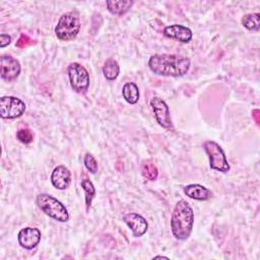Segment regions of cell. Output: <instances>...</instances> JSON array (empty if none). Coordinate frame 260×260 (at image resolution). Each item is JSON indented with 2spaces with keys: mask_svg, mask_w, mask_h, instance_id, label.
<instances>
[{
  "mask_svg": "<svg viewBox=\"0 0 260 260\" xmlns=\"http://www.w3.org/2000/svg\"><path fill=\"white\" fill-rule=\"evenodd\" d=\"M51 182L53 186L59 190H64L69 187L71 183V173L65 166L56 167L51 175Z\"/></svg>",
  "mask_w": 260,
  "mask_h": 260,
  "instance_id": "13",
  "label": "cell"
},
{
  "mask_svg": "<svg viewBox=\"0 0 260 260\" xmlns=\"http://www.w3.org/2000/svg\"><path fill=\"white\" fill-rule=\"evenodd\" d=\"M122 94L125 101L131 105H134L139 100V89L134 82H127L122 88Z\"/></svg>",
  "mask_w": 260,
  "mask_h": 260,
  "instance_id": "16",
  "label": "cell"
},
{
  "mask_svg": "<svg viewBox=\"0 0 260 260\" xmlns=\"http://www.w3.org/2000/svg\"><path fill=\"white\" fill-rule=\"evenodd\" d=\"M83 162H84L85 168H86L91 174H95V173L98 172V170H99V165H98L96 159L94 158V156H93L91 153H89V152L85 153L84 158H83Z\"/></svg>",
  "mask_w": 260,
  "mask_h": 260,
  "instance_id": "22",
  "label": "cell"
},
{
  "mask_svg": "<svg viewBox=\"0 0 260 260\" xmlns=\"http://www.w3.org/2000/svg\"><path fill=\"white\" fill-rule=\"evenodd\" d=\"M81 187L85 193V205H86V210H88V208L90 207L91 201L95 195V189L91 181L88 179H84L81 181Z\"/></svg>",
  "mask_w": 260,
  "mask_h": 260,
  "instance_id": "20",
  "label": "cell"
},
{
  "mask_svg": "<svg viewBox=\"0 0 260 260\" xmlns=\"http://www.w3.org/2000/svg\"><path fill=\"white\" fill-rule=\"evenodd\" d=\"M80 30L79 15L75 11H69L59 18L55 27V34L60 41L69 42L75 39Z\"/></svg>",
  "mask_w": 260,
  "mask_h": 260,
  "instance_id": "3",
  "label": "cell"
},
{
  "mask_svg": "<svg viewBox=\"0 0 260 260\" xmlns=\"http://www.w3.org/2000/svg\"><path fill=\"white\" fill-rule=\"evenodd\" d=\"M154 258H166V259H169L168 257H165V256H155Z\"/></svg>",
  "mask_w": 260,
  "mask_h": 260,
  "instance_id": "26",
  "label": "cell"
},
{
  "mask_svg": "<svg viewBox=\"0 0 260 260\" xmlns=\"http://www.w3.org/2000/svg\"><path fill=\"white\" fill-rule=\"evenodd\" d=\"M190 65L189 58L171 54H155L148 61V66L153 73L173 77L185 75L189 71Z\"/></svg>",
  "mask_w": 260,
  "mask_h": 260,
  "instance_id": "1",
  "label": "cell"
},
{
  "mask_svg": "<svg viewBox=\"0 0 260 260\" xmlns=\"http://www.w3.org/2000/svg\"><path fill=\"white\" fill-rule=\"evenodd\" d=\"M103 73H104V76L106 77V79H108L110 81L115 80L120 73V67H119L118 62L113 58L108 59L104 64Z\"/></svg>",
  "mask_w": 260,
  "mask_h": 260,
  "instance_id": "17",
  "label": "cell"
},
{
  "mask_svg": "<svg viewBox=\"0 0 260 260\" xmlns=\"http://www.w3.org/2000/svg\"><path fill=\"white\" fill-rule=\"evenodd\" d=\"M252 117H253V119L255 120V122H256V124L257 125H259V110L258 109H255V110H253L252 111Z\"/></svg>",
  "mask_w": 260,
  "mask_h": 260,
  "instance_id": "25",
  "label": "cell"
},
{
  "mask_svg": "<svg viewBox=\"0 0 260 260\" xmlns=\"http://www.w3.org/2000/svg\"><path fill=\"white\" fill-rule=\"evenodd\" d=\"M18 243L19 245L26 249L31 250L38 246L41 241V232L37 228H24L18 233Z\"/></svg>",
  "mask_w": 260,
  "mask_h": 260,
  "instance_id": "9",
  "label": "cell"
},
{
  "mask_svg": "<svg viewBox=\"0 0 260 260\" xmlns=\"http://www.w3.org/2000/svg\"><path fill=\"white\" fill-rule=\"evenodd\" d=\"M20 73L19 62L7 55L1 56V77L6 81L14 80Z\"/></svg>",
  "mask_w": 260,
  "mask_h": 260,
  "instance_id": "10",
  "label": "cell"
},
{
  "mask_svg": "<svg viewBox=\"0 0 260 260\" xmlns=\"http://www.w3.org/2000/svg\"><path fill=\"white\" fill-rule=\"evenodd\" d=\"M194 223V212L190 204L184 200H179L174 208L171 217V229L173 236L177 240H187L192 232Z\"/></svg>",
  "mask_w": 260,
  "mask_h": 260,
  "instance_id": "2",
  "label": "cell"
},
{
  "mask_svg": "<svg viewBox=\"0 0 260 260\" xmlns=\"http://www.w3.org/2000/svg\"><path fill=\"white\" fill-rule=\"evenodd\" d=\"M11 42V37L8 36V35H5V34H1L0 36V46L1 48H4L6 47L7 45H9Z\"/></svg>",
  "mask_w": 260,
  "mask_h": 260,
  "instance_id": "24",
  "label": "cell"
},
{
  "mask_svg": "<svg viewBox=\"0 0 260 260\" xmlns=\"http://www.w3.org/2000/svg\"><path fill=\"white\" fill-rule=\"evenodd\" d=\"M141 174L145 179L149 181H154L157 179L158 171L151 160H144L141 164Z\"/></svg>",
  "mask_w": 260,
  "mask_h": 260,
  "instance_id": "18",
  "label": "cell"
},
{
  "mask_svg": "<svg viewBox=\"0 0 260 260\" xmlns=\"http://www.w3.org/2000/svg\"><path fill=\"white\" fill-rule=\"evenodd\" d=\"M184 193L195 200H208L212 197V192L206 187L199 184H191L184 187Z\"/></svg>",
  "mask_w": 260,
  "mask_h": 260,
  "instance_id": "14",
  "label": "cell"
},
{
  "mask_svg": "<svg viewBox=\"0 0 260 260\" xmlns=\"http://www.w3.org/2000/svg\"><path fill=\"white\" fill-rule=\"evenodd\" d=\"M108 10L115 15H123L125 14L133 5V1L130 0H119V1H114V0H109L106 2Z\"/></svg>",
  "mask_w": 260,
  "mask_h": 260,
  "instance_id": "15",
  "label": "cell"
},
{
  "mask_svg": "<svg viewBox=\"0 0 260 260\" xmlns=\"http://www.w3.org/2000/svg\"><path fill=\"white\" fill-rule=\"evenodd\" d=\"M259 13H249L243 16L242 18V24L249 30H259L260 24H259Z\"/></svg>",
  "mask_w": 260,
  "mask_h": 260,
  "instance_id": "19",
  "label": "cell"
},
{
  "mask_svg": "<svg viewBox=\"0 0 260 260\" xmlns=\"http://www.w3.org/2000/svg\"><path fill=\"white\" fill-rule=\"evenodd\" d=\"M123 220L130 228L134 237L143 236L146 233L147 229H148V224H147L146 219L143 216H141L140 214L135 213V212L126 213L123 216Z\"/></svg>",
  "mask_w": 260,
  "mask_h": 260,
  "instance_id": "11",
  "label": "cell"
},
{
  "mask_svg": "<svg viewBox=\"0 0 260 260\" xmlns=\"http://www.w3.org/2000/svg\"><path fill=\"white\" fill-rule=\"evenodd\" d=\"M203 148L208 155L209 166L212 170L221 173H226L230 171L231 167L228 162L226 156L218 143H216L215 141L207 140L203 143Z\"/></svg>",
  "mask_w": 260,
  "mask_h": 260,
  "instance_id": "5",
  "label": "cell"
},
{
  "mask_svg": "<svg viewBox=\"0 0 260 260\" xmlns=\"http://www.w3.org/2000/svg\"><path fill=\"white\" fill-rule=\"evenodd\" d=\"M150 106L155 116L156 122L164 128L168 130H174V125L172 122L171 114L168 105L164 100L158 96H154L150 101Z\"/></svg>",
  "mask_w": 260,
  "mask_h": 260,
  "instance_id": "8",
  "label": "cell"
},
{
  "mask_svg": "<svg viewBox=\"0 0 260 260\" xmlns=\"http://www.w3.org/2000/svg\"><path fill=\"white\" fill-rule=\"evenodd\" d=\"M162 34L170 39L181 43H189L192 39V31L189 27L181 24H172L164 28Z\"/></svg>",
  "mask_w": 260,
  "mask_h": 260,
  "instance_id": "12",
  "label": "cell"
},
{
  "mask_svg": "<svg viewBox=\"0 0 260 260\" xmlns=\"http://www.w3.org/2000/svg\"><path fill=\"white\" fill-rule=\"evenodd\" d=\"M25 111V104L16 96H2L0 99V116L3 119H15Z\"/></svg>",
  "mask_w": 260,
  "mask_h": 260,
  "instance_id": "7",
  "label": "cell"
},
{
  "mask_svg": "<svg viewBox=\"0 0 260 260\" xmlns=\"http://www.w3.org/2000/svg\"><path fill=\"white\" fill-rule=\"evenodd\" d=\"M37 204L47 215L58 221L65 222L69 219V213L63 203L47 193L38 195Z\"/></svg>",
  "mask_w": 260,
  "mask_h": 260,
  "instance_id": "4",
  "label": "cell"
},
{
  "mask_svg": "<svg viewBox=\"0 0 260 260\" xmlns=\"http://www.w3.org/2000/svg\"><path fill=\"white\" fill-rule=\"evenodd\" d=\"M16 138L20 142H22L24 144H28V143L32 142V140H34V132L28 128H21L17 131Z\"/></svg>",
  "mask_w": 260,
  "mask_h": 260,
  "instance_id": "21",
  "label": "cell"
},
{
  "mask_svg": "<svg viewBox=\"0 0 260 260\" xmlns=\"http://www.w3.org/2000/svg\"><path fill=\"white\" fill-rule=\"evenodd\" d=\"M68 76L70 85L74 91L83 93L89 86V75L87 70L79 63H71L68 66Z\"/></svg>",
  "mask_w": 260,
  "mask_h": 260,
  "instance_id": "6",
  "label": "cell"
},
{
  "mask_svg": "<svg viewBox=\"0 0 260 260\" xmlns=\"http://www.w3.org/2000/svg\"><path fill=\"white\" fill-rule=\"evenodd\" d=\"M32 44H35L34 40H31L28 36L22 34V35L18 38V40L16 41L15 46H16L17 48H19V49H23V48H26V47H28V46H30V45H32Z\"/></svg>",
  "mask_w": 260,
  "mask_h": 260,
  "instance_id": "23",
  "label": "cell"
}]
</instances>
